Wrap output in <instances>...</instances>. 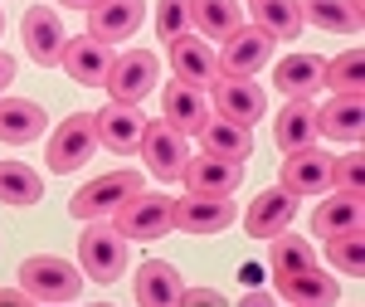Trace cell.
Segmentation results:
<instances>
[{"instance_id": "6da1fadb", "label": "cell", "mask_w": 365, "mask_h": 307, "mask_svg": "<svg viewBox=\"0 0 365 307\" xmlns=\"http://www.w3.org/2000/svg\"><path fill=\"white\" fill-rule=\"evenodd\" d=\"M127 244H132V239H127L117 224L88 220V229L78 234V268H83V278H93V283H117L122 273H127V263H132Z\"/></svg>"}, {"instance_id": "7a4b0ae2", "label": "cell", "mask_w": 365, "mask_h": 307, "mask_svg": "<svg viewBox=\"0 0 365 307\" xmlns=\"http://www.w3.org/2000/svg\"><path fill=\"white\" fill-rule=\"evenodd\" d=\"M137 191H146V176L141 171H108V176H98V181H88V186L73 191L68 215L73 220H113Z\"/></svg>"}, {"instance_id": "3957f363", "label": "cell", "mask_w": 365, "mask_h": 307, "mask_svg": "<svg viewBox=\"0 0 365 307\" xmlns=\"http://www.w3.org/2000/svg\"><path fill=\"white\" fill-rule=\"evenodd\" d=\"M20 288L29 293V303H78L83 278H78V263L58 253H34L20 263Z\"/></svg>"}, {"instance_id": "277c9868", "label": "cell", "mask_w": 365, "mask_h": 307, "mask_svg": "<svg viewBox=\"0 0 365 307\" xmlns=\"http://www.w3.org/2000/svg\"><path fill=\"white\" fill-rule=\"evenodd\" d=\"M93 151H98V122H93V112H73L54 127V137L44 146V161L54 176H68L83 161H93Z\"/></svg>"}, {"instance_id": "5b68a950", "label": "cell", "mask_w": 365, "mask_h": 307, "mask_svg": "<svg viewBox=\"0 0 365 307\" xmlns=\"http://www.w3.org/2000/svg\"><path fill=\"white\" fill-rule=\"evenodd\" d=\"M113 224L127 239H166L170 229H175V200L156 196V191H137V196L113 215Z\"/></svg>"}, {"instance_id": "8992f818", "label": "cell", "mask_w": 365, "mask_h": 307, "mask_svg": "<svg viewBox=\"0 0 365 307\" xmlns=\"http://www.w3.org/2000/svg\"><path fill=\"white\" fill-rule=\"evenodd\" d=\"M273 34H263L258 25H239L229 39H220V49H215V59H220V74L225 79H253L268 59H273Z\"/></svg>"}, {"instance_id": "52a82bcc", "label": "cell", "mask_w": 365, "mask_h": 307, "mask_svg": "<svg viewBox=\"0 0 365 307\" xmlns=\"http://www.w3.org/2000/svg\"><path fill=\"white\" fill-rule=\"evenodd\" d=\"M156 79H161V69H156V54L151 49H127V54H113V69H108V93H113V103H141L146 93H156Z\"/></svg>"}, {"instance_id": "ba28073f", "label": "cell", "mask_w": 365, "mask_h": 307, "mask_svg": "<svg viewBox=\"0 0 365 307\" xmlns=\"http://www.w3.org/2000/svg\"><path fill=\"white\" fill-rule=\"evenodd\" d=\"M93 122H98V146H108L113 156H137L151 127V117H141L137 103H108L103 112H93Z\"/></svg>"}, {"instance_id": "9c48e42d", "label": "cell", "mask_w": 365, "mask_h": 307, "mask_svg": "<svg viewBox=\"0 0 365 307\" xmlns=\"http://www.w3.org/2000/svg\"><path fill=\"white\" fill-rule=\"evenodd\" d=\"M331 166H336V156H327V151H317V146H302V151H287V161H282V191L297 200H317L331 191Z\"/></svg>"}, {"instance_id": "30bf717a", "label": "cell", "mask_w": 365, "mask_h": 307, "mask_svg": "<svg viewBox=\"0 0 365 307\" xmlns=\"http://www.w3.org/2000/svg\"><path fill=\"white\" fill-rule=\"evenodd\" d=\"M141 161H146V171H151L156 181H180V171H185V161H190L185 132H175L166 117L151 122L146 137H141Z\"/></svg>"}, {"instance_id": "8fae6325", "label": "cell", "mask_w": 365, "mask_h": 307, "mask_svg": "<svg viewBox=\"0 0 365 307\" xmlns=\"http://www.w3.org/2000/svg\"><path fill=\"white\" fill-rule=\"evenodd\" d=\"M210 108L229 117V122H239V127H253V122H263V112H268V93L253 84V79H215L210 88Z\"/></svg>"}, {"instance_id": "7c38bea8", "label": "cell", "mask_w": 365, "mask_h": 307, "mask_svg": "<svg viewBox=\"0 0 365 307\" xmlns=\"http://www.w3.org/2000/svg\"><path fill=\"white\" fill-rule=\"evenodd\" d=\"M141 20H146V0H103L88 10V34L113 49V44H127L137 34Z\"/></svg>"}, {"instance_id": "4fadbf2b", "label": "cell", "mask_w": 365, "mask_h": 307, "mask_svg": "<svg viewBox=\"0 0 365 307\" xmlns=\"http://www.w3.org/2000/svg\"><path fill=\"white\" fill-rule=\"evenodd\" d=\"M58 64H63V74L78 88H103L108 84V69H113V49L98 44L93 34H78V39H63Z\"/></svg>"}, {"instance_id": "5bb4252c", "label": "cell", "mask_w": 365, "mask_h": 307, "mask_svg": "<svg viewBox=\"0 0 365 307\" xmlns=\"http://www.w3.org/2000/svg\"><path fill=\"white\" fill-rule=\"evenodd\" d=\"M170 69H175V79L190 88H215L220 79V59H215V44H200L195 29L190 34H180V39H170Z\"/></svg>"}, {"instance_id": "9a60e30c", "label": "cell", "mask_w": 365, "mask_h": 307, "mask_svg": "<svg viewBox=\"0 0 365 307\" xmlns=\"http://www.w3.org/2000/svg\"><path fill=\"white\" fill-rule=\"evenodd\" d=\"M180 181L190 186V196H234L244 186V161H225V156L200 151V161H185Z\"/></svg>"}, {"instance_id": "2e32d148", "label": "cell", "mask_w": 365, "mask_h": 307, "mask_svg": "<svg viewBox=\"0 0 365 307\" xmlns=\"http://www.w3.org/2000/svg\"><path fill=\"white\" fill-rule=\"evenodd\" d=\"M234 224V200L229 196H185L175 200V229H185V234H220Z\"/></svg>"}, {"instance_id": "e0dca14e", "label": "cell", "mask_w": 365, "mask_h": 307, "mask_svg": "<svg viewBox=\"0 0 365 307\" xmlns=\"http://www.w3.org/2000/svg\"><path fill=\"white\" fill-rule=\"evenodd\" d=\"M292 215H297V196H287L282 186H268L258 200H249L244 229H249V239H273L292 224Z\"/></svg>"}, {"instance_id": "ac0fdd59", "label": "cell", "mask_w": 365, "mask_h": 307, "mask_svg": "<svg viewBox=\"0 0 365 307\" xmlns=\"http://www.w3.org/2000/svg\"><path fill=\"white\" fill-rule=\"evenodd\" d=\"M20 34H25V49L29 59L39 64V69H49V64H58V54H63V25H58V10H49V5H34V10H25V25H20Z\"/></svg>"}, {"instance_id": "d6986e66", "label": "cell", "mask_w": 365, "mask_h": 307, "mask_svg": "<svg viewBox=\"0 0 365 307\" xmlns=\"http://www.w3.org/2000/svg\"><path fill=\"white\" fill-rule=\"evenodd\" d=\"M361 215H365V200L361 191H327V200L312 210V234L317 239H331L341 229H361Z\"/></svg>"}, {"instance_id": "ffe728a7", "label": "cell", "mask_w": 365, "mask_h": 307, "mask_svg": "<svg viewBox=\"0 0 365 307\" xmlns=\"http://www.w3.org/2000/svg\"><path fill=\"white\" fill-rule=\"evenodd\" d=\"M365 132V108H361V93H336L327 108H317V137H331V141H361Z\"/></svg>"}, {"instance_id": "44dd1931", "label": "cell", "mask_w": 365, "mask_h": 307, "mask_svg": "<svg viewBox=\"0 0 365 307\" xmlns=\"http://www.w3.org/2000/svg\"><path fill=\"white\" fill-rule=\"evenodd\" d=\"M161 117H166L175 132H200L205 127V117H210V98L200 93V88H190V84H166V93H161Z\"/></svg>"}, {"instance_id": "7402d4cb", "label": "cell", "mask_w": 365, "mask_h": 307, "mask_svg": "<svg viewBox=\"0 0 365 307\" xmlns=\"http://www.w3.org/2000/svg\"><path fill=\"white\" fill-rule=\"evenodd\" d=\"M180 273L170 268L166 258H146L137 268V278H132V298H137L141 307H170L180 303Z\"/></svg>"}, {"instance_id": "603a6c76", "label": "cell", "mask_w": 365, "mask_h": 307, "mask_svg": "<svg viewBox=\"0 0 365 307\" xmlns=\"http://www.w3.org/2000/svg\"><path fill=\"white\" fill-rule=\"evenodd\" d=\"M273 141L282 151L317 146V103L312 98H287V108L273 117Z\"/></svg>"}, {"instance_id": "cb8c5ba5", "label": "cell", "mask_w": 365, "mask_h": 307, "mask_svg": "<svg viewBox=\"0 0 365 307\" xmlns=\"http://www.w3.org/2000/svg\"><path fill=\"white\" fill-rule=\"evenodd\" d=\"M44 108L39 103H29V98H5L0 93V141L5 146H29V141H39L44 132Z\"/></svg>"}, {"instance_id": "d4e9b609", "label": "cell", "mask_w": 365, "mask_h": 307, "mask_svg": "<svg viewBox=\"0 0 365 307\" xmlns=\"http://www.w3.org/2000/svg\"><path fill=\"white\" fill-rule=\"evenodd\" d=\"M195 137H200V151L225 156V161H249V151H253L249 127L229 122V117H220V112H210V117H205V127H200Z\"/></svg>"}, {"instance_id": "484cf974", "label": "cell", "mask_w": 365, "mask_h": 307, "mask_svg": "<svg viewBox=\"0 0 365 307\" xmlns=\"http://www.w3.org/2000/svg\"><path fill=\"white\" fill-rule=\"evenodd\" d=\"M278 293H282V303H297V307H331V303H341V283L327 278L317 263L302 268V273H292V278H278Z\"/></svg>"}, {"instance_id": "4316f807", "label": "cell", "mask_w": 365, "mask_h": 307, "mask_svg": "<svg viewBox=\"0 0 365 307\" xmlns=\"http://www.w3.org/2000/svg\"><path fill=\"white\" fill-rule=\"evenodd\" d=\"M302 10V25H317L327 34H356L365 20L361 0H297Z\"/></svg>"}, {"instance_id": "83f0119b", "label": "cell", "mask_w": 365, "mask_h": 307, "mask_svg": "<svg viewBox=\"0 0 365 307\" xmlns=\"http://www.w3.org/2000/svg\"><path fill=\"white\" fill-rule=\"evenodd\" d=\"M322 69H327V59H317V54H287L273 69V88L282 98H312L322 88Z\"/></svg>"}, {"instance_id": "f1b7e54d", "label": "cell", "mask_w": 365, "mask_h": 307, "mask_svg": "<svg viewBox=\"0 0 365 307\" xmlns=\"http://www.w3.org/2000/svg\"><path fill=\"white\" fill-rule=\"evenodd\" d=\"M249 15H253V25L263 29V34H273L278 44H287V39L302 34V10H297V0H249Z\"/></svg>"}, {"instance_id": "f546056e", "label": "cell", "mask_w": 365, "mask_h": 307, "mask_svg": "<svg viewBox=\"0 0 365 307\" xmlns=\"http://www.w3.org/2000/svg\"><path fill=\"white\" fill-rule=\"evenodd\" d=\"M0 200L25 210V205H39L44 200V181L39 171L25 166V161H0Z\"/></svg>"}, {"instance_id": "4dcf8cb0", "label": "cell", "mask_w": 365, "mask_h": 307, "mask_svg": "<svg viewBox=\"0 0 365 307\" xmlns=\"http://www.w3.org/2000/svg\"><path fill=\"white\" fill-rule=\"evenodd\" d=\"M190 15H195V29L210 39H229L244 25V5H234V0H190Z\"/></svg>"}, {"instance_id": "1f68e13d", "label": "cell", "mask_w": 365, "mask_h": 307, "mask_svg": "<svg viewBox=\"0 0 365 307\" xmlns=\"http://www.w3.org/2000/svg\"><path fill=\"white\" fill-rule=\"evenodd\" d=\"M268 263H273V278H292V273H302V268H312L317 258H312V244L307 239H297V234H273L268 239Z\"/></svg>"}, {"instance_id": "d6a6232c", "label": "cell", "mask_w": 365, "mask_h": 307, "mask_svg": "<svg viewBox=\"0 0 365 307\" xmlns=\"http://www.w3.org/2000/svg\"><path fill=\"white\" fill-rule=\"evenodd\" d=\"M322 88H331V93H361L365 88V54L356 49V44L322 69Z\"/></svg>"}, {"instance_id": "836d02e7", "label": "cell", "mask_w": 365, "mask_h": 307, "mask_svg": "<svg viewBox=\"0 0 365 307\" xmlns=\"http://www.w3.org/2000/svg\"><path fill=\"white\" fill-rule=\"evenodd\" d=\"M327 258H331V268L346 273V278H361L365 273V234L361 229H341L327 239Z\"/></svg>"}, {"instance_id": "e575fe53", "label": "cell", "mask_w": 365, "mask_h": 307, "mask_svg": "<svg viewBox=\"0 0 365 307\" xmlns=\"http://www.w3.org/2000/svg\"><path fill=\"white\" fill-rule=\"evenodd\" d=\"M195 29V15H190V0H156V34L161 39H180Z\"/></svg>"}, {"instance_id": "d590c367", "label": "cell", "mask_w": 365, "mask_h": 307, "mask_svg": "<svg viewBox=\"0 0 365 307\" xmlns=\"http://www.w3.org/2000/svg\"><path fill=\"white\" fill-rule=\"evenodd\" d=\"M331 186H336V191H361V186H365V156H361V151L336 156V166H331Z\"/></svg>"}, {"instance_id": "8d00e7d4", "label": "cell", "mask_w": 365, "mask_h": 307, "mask_svg": "<svg viewBox=\"0 0 365 307\" xmlns=\"http://www.w3.org/2000/svg\"><path fill=\"white\" fill-rule=\"evenodd\" d=\"M180 303H190V307H225L229 298L225 293H215V288H180Z\"/></svg>"}, {"instance_id": "74e56055", "label": "cell", "mask_w": 365, "mask_h": 307, "mask_svg": "<svg viewBox=\"0 0 365 307\" xmlns=\"http://www.w3.org/2000/svg\"><path fill=\"white\" fill-rule=\"evenodd\" d=\"M10 84H15V59H10L5 49H0V93H5Z\"/></svg>"}, {"instance_id": "f35d334b", "label": "cell", "mask_w": 365, "mask_h": 307, "mask_svg": "<svg viewBox=\"0 0 365 307\" xmlns=\"http://www.w3.org/2000/svg\"><path fill=\"white\" fill-rule=\"evenodd\" d=\"M10 303H29V293L25 288H0V307H10Z\"/></svg>"}, {"instance_id": "ab89813d", "label": "cell", "mask_w": 365, "mask_h": 307, "mask_svg": "<svg viewBox=\"0 0 365 307\" xmlns=\"http://www.w3.org/2000/svg\"><path fill=\"white\" fill-rule=\"evenodd\" d=\"M58 5H73V10H93V5H103V0H58Z\"/></svg>"}, {"instance_id": "60d3db41", "label": "cell", "mask_w": 365, "mask_h": 307, "mask_svg": "<svg viewBox=\"0 0 365 307\" xmlns=\"http://www.w3.org/2000/svg\"><path fill=\"white\" fill-rule=\"evenodd\" d=\"M0 34H5V10H0Z\"/></svg>"}]
</instances>
